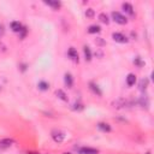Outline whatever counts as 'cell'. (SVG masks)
<instances>
[{
    "label": "cell",
    "instance_id": "6da1fadb",
    "mask_svg": "<svg viewBox=\"0 0 154 154\" xmlns=\"http://www.w3.org/2000/svg\"><path fill=\"white\" fill-rule=\"evenodd\" d=\"M112 18H113V21H115L116 23H118V24H126V22H128L126 17L123 16L120 12H117V11L112 12Z\"/></svg>",
    "mask_w": 154,
    "mask_h": 154
},
{
    "label": "cell",
    "instance_id": "7a4b0ae2",
    "mask_svg": "<svg viewBox=\"0 0 154 154\" xmlns=\"http://www.w3.org/2000/svg\"><path fill=\"white\" fill-rule=\"evenodd\" d=\"M52 137H53V140H54L56 142L60 143V142H63V141H64L65 134L62 132V131H59V130H54V131H52Z\"/></svg>",
    "mask_w": 154,
    "mask_h": 154
},
{
    "label": "cell",
    "instance_id": "3957f363",
    "mask_svg": "<svg viewBox=\"0 0 154 154\" xmlns=\"http://www.w3.org/2000/svg\"><path fill=\"white\" fill-rule=\"evenodd\" d=\"M112 37L116 42H119V43H126L128 42V37H126L125 35H123V34H120V33H113Z\"/></svg>",
    "mask_w": 154,
    "mask_h": 154
},
{
    "label": "cell",
    "instance_id": "277c9868",
    "mask_svg": "<svg viewBox=\"0 0 154 154\" xmlns=\"http://www.w3.org/2000/svg\"><path fill=\"white\" fill-rule=\"evenodd\" d=\"M79 154H98L99 151L95 149V148H89V147H83V148H81L78 151Z\"/></svg>",
    "mask_w": 154,
    "mask_h": 154
},
{
    "label": "cell",
    "instance_id": "5b68a950",
    "mask_svg": "<svg viewBox=\"0 0 154 154\" xmlns=\"http://www.w3.org/2000/svg\"><path fill=\"white\" fill-rule=\"evenodd\" d=\"M64 82L66 84V87L68 88H71V87L73 85V78H72V75L71 73H65L64 76Z\"/></svg>",
    "mask_w": 154,
    "mask_h": 154
},
{
    "label": "cell",
    "instance_id": "8992f818",
    "mask_svg": "<svg viewBox=\"0 0 154 154\" xmlns=\"http://www.w3.org/2000/svg\"><path fill=\"white\" fill-rule=\"evenodd\" d=\"M68 56H69L72 60H75V62H78V53H77V51L73 48V47H71V48L68 51Z\"/></svg>",
    "mask_w": 154,
    "mask_h": 154
},
{
    "label": "cell",
    "instance_id": "52a82bcc",
    "mask_svg": "<svg viewBox=\"0 0 154 154\" xmlns=\"http://www.w3.org/2000/svg\"><path fill=\"white\" fill-rule=\"evenodd\" d=\"M135 83H136V76L134 73H129L128 77H126V84L129 87H132Z\"/></svg>",
    "mask_w": 154,
    "mask_h": 154
},
{
    "label": "cell",
    "instance_id": "ba28073f",
    "mask_svg": "<svg viewBox=\"0 0 154 154\" xmlns=\"http://www.w3.org/2000/svg\"><path fill=\"white\" fill-rule=\"evenodd\" d=\"M12 143H13V140H11V138L1 140V141H0V148H7Z\"/></svg>",
    "mask_w": 154,
    "mask_h": 154
},
{
    "label": "cell",
    "instance_id": "9c48e42d",
    "mask_svg": "<svg viewBox=\"0 0 154 154\" xmlns=\"http://www.w3.org/2000/svg\"><path fill=\"white\" fill-rule=\"evenodd\" d=\"M123 9L126 13H129L130 16H134V7H132V5L129 4V3H124L123 4Z\"/></svg>",
    "mask_w": 154,
    "mask_h": 154
},
{
    "label": "cell",
    "instance_id": "30bf717a",
    "mask_svg": "<svg viewBox=\"0 0 154 154\" xmlns=\"http://www.w3.org/2000/svg\"><path fill=\"white\" fill-rule=\"evenodd\" d=\"M22 28H23V25L19 23V22H12L11 23V29L15 31V33H19L22 30Z\"/></svg>",
    "mask_w": 154,
    "mask_h": 154
},
{
    "label": "cell",
    "instance_id": "8fae6325",
    "mask_svg": "<svg viewBox=\"0 0 154 154\" xmlns=\"http://www.w3.org/2000/svg\"><path fill=\"white\" fill-rule=\"evenodd\" d=\"M83 53H84V58H85L87 62L92 60V51H90V48L88 47V46H84L83 47Z\"/></svg>",
    "mask_w": 154,
    "mask_h": 154
},
{
    "label": "cell",
    "instance_id": "7c38bea8",
    "mask_svg": "<svg viewBox=\"0 0 154 154\" xmlns=\"http://www.w3.org/2000/svg\"><path fill=\"white\" fill-rule=\"evenodd\" d=\"M98 128L101 130V131H104V132L111 131V126H110V124H107V123H99L98 124Z\"/></svg>",
    "mask_w": 154,
    "mask_h": 154
},
{
    "label": "cell",
    "instance_id": "4fadbf2b",
    "mask_svg": "<svg viewBox=\"0 0 154 154\" xmlns=\"http://www.w3.org/2000/svg\"><path fill=\"white\" fill-rule=\"evenodd\" d=\"M100 30H101V28H100V25H90L88 28V33H90V34H96V33H100Z\"/></svg>",
    "mask_w": 154,
    "mask_h": 154
},
{
    "label": "cell",
    "instance_id": "5bb4252c",
    "mask_svg": "<svg viewBox=\"0 0 154 154\" xmlns=\"http://www.w3.org/2000/svg\"><path fill=\"white\" fill-rule=\"evenodd\" d=\"M45 4L48 5V6H51V7H53L54 10H58L60 6H62V4H60L59 1H45Z\"/></svg>",
    "mask_w": 154,
    "mask_h": 154
},
{
    "label": "cell",
    "instance_id": "9a60e30c",
    "mask_svg": "<svg viewBox=\"0 0 154 154\" xmlns=\"http://www.w3.org/2000/svg\"><path fill=\"white\" fill-rule=\"evenodd\" d=\"M56 94H57V96L59 98V99H62L63 101H68V96H66V94L62 90V89H58L57 92H56Z\"/></svg>",
    "mask_w": 154,
    "mask_h": 154
},
{
    "label": "cell",
    "instance_id": "2e32d148",
    "mask_svg": "<svg viewBox=\"0 0 154 154\" xmlns=\"http://www.w3.org/2000/svg\"><path fill=\"white\" fill-rule=\"evenodd\" d=\"M89 85H90V89H92L93 92H94L95 94H98L99 96H100V95L102 94V93H101V90H100V88H99V87H98V85H96L95 83H90Z\"/></svg>",
    "mask_w": 154,
    "mask_h": 154
},
{
    "label": "cell",
    "instance_id": "e0dca14e",
    "mask_svg": "<svg viewBox=\"0 0 154 154\" xmlns=\"http://www.w3.org/2000/svg\"><path fill=\"white\" fill-rule=\"evenodd\" d=\"M99 19H100V21H101L102 23H105V24H109V22H110L109 16H107L106 13H100V15H99Z\"/></svg>",
    "mask_w": 154,
    "mask_h": 154
},
{
    "label": "cell",
    "instance_id": "ac0fdd59",
    "mask_svg": "<svg viewBox=\"0 0 154 154\" xmlns=\"http://www.w3.org/2000/svg\"><path fill=\"white\" fill-rule=\"evenodd\" d=\"M39 88L41 89V90H47L50 88V84L47 82H45V81H41V82H39Z\"/></svg>",
    "mask_w": 154,
    "mask_h": 154
},
{
    "label": "cell",
    "instance_id": "d6986e66",
    "mask_svg": "<svg viewBox=\"0 0 154 154\" xmlns=\"http://www.w3.org/2000/svg\"><path fill=\"white\" fill-rule=\"evenodd\" d=\"M147 84H148V79H141L140 81V89L141 90H143V89H146L147 88Z\"/></svg>",
    "mask_w": 154,
    "mask_h": 154
},
{
    "label": "cell",
    "instance_id": "ffe728a7",
    "mask_svg": "<svg viewBox=\"0 0 154 154\" xmlns=\"http://www.w3.org/2000/svg\"><path fill=\"white\" fill-rule=\"evenodd\" d=\"M26 33H28V30H26L25 26H23L22 30L18 33V34H19V37H21V39H24V37H25V35H26Z\"/></svg>",
    "mask_w": 154,
    "mask_h": 154
},
{
    "label": "cell",
    "instance_id": "44dd1931",
    "mask_svg": "<svg viewBox=\"0 0 154 154\" xmlns=\"http://www.w3.org/2000/svg\"><path fill=\"white\" fill-rule=\"evenodd\" d=\"M85 16H87V17H89V18L94 17V10H93V9H88V10L85 11Z\"/></svg>",
    "mask_w": 154,
    "mask_h": 154
},
{
    "label": "cell",
    "instance_id": "7402d4cb",
    "mask_svg": "<svg viewBox=\"0 0 154 154\" xmlns=\"http://www.w3.org/2000/svg\"><path fill=\"white\" fill-rule=\"evenodd\" d=\"M134 63H135L136 65H138V66H142V65H143V63L141 62V59H140L138 57H137V58H136L135 60H134Z\"/></svg>",
    "mask_w": 154,
    "mask_h": 154
},
{
    "label": "cell",
    "instance_id": "603a6c76",
    "mask_svg": "<svg viewBox=\"0 0 154 154\" xmlns=\"http://www.w3.org/2000/svg\"><path fill=\"white\" fill-rule=\"evenodd\" d=\"M73 110H83V106L81 104H75L73 105Z\"/></svg>",
    "mask_w": 154,
    "mask_h": 154
},
{
    "label": "cell",
    "instance_id": "cb8c5ba5",
    "mask_svg": "<svg viewBox=\"0 0 154 154\" xmlns=\"http://www.w3.org/2000/svg\"><path fill=\"white\" fill-rule=\"evenodd\" d=\"M4 33H5L4 25H1V24H0V36H3V35H4Z\"/></svg>",
    "mask_w": 154,
    "mask_h": 154
},
{
    "label": "cell",
    "instance_id": "d4e9b609",
    "mask_svg": "<svg viewBox=\"0 0 154 154\" xmlns=\"http://www.w3.org/2000/svg\"><path fill=\"white\" fill-rule=\"evenodd\" d=\"M96 42H98L99 45H104V41H102L101 39H98V40H96Z\"/></svg>",
    "mask_w": 154,
    "mask_h": 154
},
{
    "label": "cell",
    "instance_id": "484cf974",
    "mask_svg": "<svg viewBox=\"0 0 154 154\" xmlns=\"http://www.w3.org/2000/svg\"><path fill=\"white\" fill-rule=\"evenodd\" d=\"M29 154H39V153H29Z\"/></svg>",
    "mask_w": 154,
    "mask_h": 154
},
{
    "label": "cell",
    "instance_id": "4316f807",
    "mask_svg": "<svg viewBox=\"0 0 154 154\" xmlns=\"http://www.w3.org/2000/svg\"><path fill=\"white\" fill-rule=\"evenodd\" d=\"M63 154H71V153H63Z\"/></svg>",
    "mask_w": 154,
    "mask_h": 154
},
{
    "label": "cell",
    "instance_id": "83f0119b",
    "mask_svg": "<svg viewBox=\"0 0 154 154\" xmlns=\"http://www.w3.org/2000/svg\"><path fill=\"white\" fill-rule=\"evenodd\" d=\"M147 154H151V153H149V152H148V153H147Z\"/></svg>",
    "mask_w": 154,
    "mask_h": 154
}]
</instances>
